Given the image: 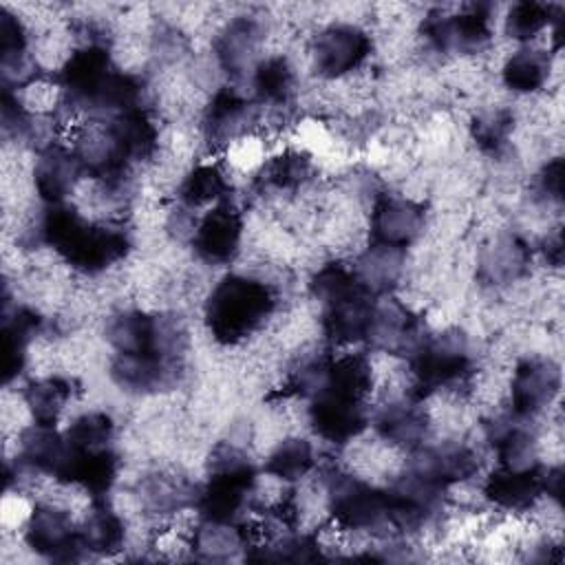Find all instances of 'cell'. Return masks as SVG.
Listing matches in <instances>:
<instances>
[{"instance_id": "obj_9", "label": "cell", "mask_w": 565, "mask_h": 565, "mask_svg": "<svg viewBox=\"0 0 565 565\" xmlns=\"http://www.w3.org/2000/svg\"><path fill=\"white\" fill-rule=\"evenodd\" d=\"M177 201L201 216L214 205L232 201V177L218 161H199L179 179Z\"/></svg>"}, {"instance_id": "obj_17", "label": "cell", "mask_w": 565, "mask_h": 565, "mask_svg": "<svg viewBox=\"0 0 565 565\" xmlns=\"http://www.w3.org/2000/svg\"><path fill=\"white\" fill-rule=\"evenodd\" d=\"M475 143L488 152L499 154L510 146V135L514 130V113L505 106H492L477 113L470 124Z\"/></svg>"}, {"instance_id": "obj_14", "label": "cell", "mask_w": 565, "mask_h": 565, "mask_svg": "<svg viewBox=\"0 0 565 565\" xmlns=\"http://www.w3.org/2000/svg\"><path fill=\"white\" fill-rule=\"evenodd\" d=\"M532 252L516 234L494 238L481 252V276L492 285H505L521 278L527 271Z\"/></svg>"}, {"instance_id": "obj_11", "label": "cell", "mask_w": 565, "mask_h": 565, "mask_svg": "<svg viewBox=\"0 0 565 565\" xmlns=\"http://www.w3.org/2000/svg\"><path fill=\"white\" fill-rule=\"evenodd\" d=\"M79 382L66 373H49L29 380L22 388V399L31 422L57 426L66 408L73 404Z\"/></svg>"}, {"instance_id": "obj_7", "label": "cell", "mask_w": 565, "mask_h": 565, "mask_svg": "<svg viewBox=\"0 0 565 565\" xmlns=\"http://www.w3.org/2000/svg\"><path fill=\"white\" fill-rule=\"evenodd\" d=\"M267 40L265 24L254 15L230 18L214 40L216 66L234 82L247 79L256 64L265 57L263 44Z\"/></svg>"}, {"instance_id": "obj_2", "label": "cell", "mask_w": 565, "mask_h": 565, "mask_svg": "<svg viewBox=\"0 0 565 565\" xmlns=\"http://www.w3.org/2000/svg\"><path fill=\"white\" fill-rule=\"evenodd\" d=\"M373 53L371 33L358 22H329L309 42L311 68L322 82H340L362 71Z\"/></svg>"}, {"instance_id": "obj_6", "label": "cell", "mask_w": 565, "mask_h": 565, "mask_svg": "<svg viewBox=\"0 0 565 565\" xmlns=\"http://www.w3.org/2000/svg\"><path fill=\"white\" fill-rule=\"evenodd\" d=\"M245 232L243 212L232 201H225L196 218L190 245L203 265L223 267L241 256Z\"/></svg>"}, {"instance_id": "obj_4", "label": "cell", "mask_w": 565, "mask_h": 565, "mask_svg": "<svg viewBox=\"0 0 565 565\" xmlns=\"http://www.w3.org/2000/svg\"><path fill=\"white\" fill-rule=\"evenodd\" d=\"M20 539L24 547L51 561H79L86 556L79 541L77 516L55 503L35 501Z\"/></svg>"}, {"instance_id": "obj_12", "label": "cell", "mask_w": 565, "mask_h": 565, "mask_svg": "<svg viewBox=\"0 0 565 565\" xmlns=\"http://www.w3.org/2000/svg\"><path fill=\"white\" fill-rule=\"evenodd\" d=\"M554 71V53L545 46L523 44L501 64V82L514 95H536L545 90Z\"/></svg>"}, {"instance_id": "obj_3", "label": "cell", "mask_w": 565, "mask_h": 565, "mask_svg": "<svg viewBox=\"0 0 565 565\" xmlns=\"http://www.w3.org/2000/svg\"><path fill=\"white\" fill-rule=\"evenodd\" d=\"M563 373L558 362L543 355L523 358L508 377V411L521 422H534L547 413L561 395Z\"/></svg>"}, {"instance_id": "obj_13", "label": "cell", "mask_w": 565, "mask_h": 565, "mask_svg": "<svg viewBox=\"0 0 565 565\" xmlns=\"http://www.w3.org/2000/svg\"><path fill=\"white\" fill-rule=\"evenodd\" d=\"M318 452L311 439L302 435H282L267 452L263 472L278 477L289 486H298L318 468Z\"/></svg>"}, {"instance_id": "obj_15", "label": "cell", "mask_w": 565, "mask_h": 565, "mask_svg": "<svg viewBox=\"0 0 565 565\" xmlns=\"http://www.w3.org/2000/svg\"><path fill=\"white\" fill-rule=\"evenodd\" d=\"M73 452L115 450V419L106 411H84L75 415L62 430Z\"/></svg>"}, {"instance_id": "obj_10", "label": "cell", "mask_w": 565, "mask_h": 565, "mask_svg": "<svg viewBox=\"0 0 565 565\" xmlns=\"http://www.w3.org/2000/svg\"><path fill=\"white\" fill-rule=\"evenodd\" d=\"M249 86L260 108L289 113L298 93L296 66L282 53H269L252 71Z\"/></svg>"}, {"instance_id": "obj_1", "label": "cell", "mask_w": 565, "mask_h": 565, "mask_svg": "<svg viewBox=\"0 0 565 565\" xmlns=\"http://www.w3.org/2000/svg\"><path fill=\"white\" fill-rule=\"evenodd\" d=\"M280 289L254 271L218 278L203 302L210 335L223 347H238L260 335L278 313Z\"/></svg>"}, {"instance_id": "obj_18", "label": "cell", "mask_w": 565, "mask_h": 565, "mask_svg": "<svg viewBox=\"0 0 565 565\" xmlns=\"http://www.w3.org/2000/svg\"><path fill=\"white\" fill-rule=\"evenodd\" d=\"M536 190L547 203H561L563 199V159L552 157L536 174Z\"/></svg>"}, {"instance_id": "obj_16", "label": "cell", "mask_w": 565, "mask_h": 565, "mask_svg": "<svg viewBox=\"0 0 565 565\" xmlns=\"http://www.w3.org/2000/svg\"><path fill=\"white\" fill-rule=\"evenodd\" d=\"M563 15V7L523 0L510 4L505 18H503V31L510 40L523 44H534V40L550 31L552 24Z\"/></svg>"}, {"instance_id": "obj_5", "label": "cell", "mask_w": 565, "mask_h": 565, "mask_svg": "<svg viewBox=\"0 0 565 565\" xmlns=\"http://www.w3.org/2000/svg\"><path fill=\"white\" fill-rule=\"evenodd\" d=\"M426 230V207L406 194H377L371 201L366 243L408 252Z\"/></svg>"}, {"instance_id": "obj_8", "label": "cell", "mask_w": 565, "mask_h": 565, "mask_svg": "<svg viewBox=\"0 0 565 565\" xmlns=\"http://www.w3.org/2000/svg\"><path fill=\"white\" fill-rule=\"evenodd\" d=\"M84 177L77 157L62 141L38 150L31 163V185L44 205L68 203Z\"/></svg>"}]
</instances>
